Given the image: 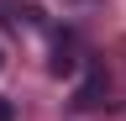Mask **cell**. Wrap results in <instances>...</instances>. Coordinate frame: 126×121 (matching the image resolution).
Instances as JSON below:
<instances>
[{"label":"cell","instance_id":"obj_1","mask_svg":"<svg viewBox=\"0 0 126 121\" xmlns=\"http://www.w3.org/2000/svg\"><path fill=\"white\" fill-rule=\"evenodd\" d=\"M100 95H105V69H100V63H89V74H84V84H79L74 105H84V111H94V105H100Z\"/></svg>","mask_w":126,"mask_h":121},{"label":"cell","instance_id":"obj_2","mask_svg":"<svg viewBox=\"0 0 126 121\" xmlns=\"http://www.w3.org/2000/svg\"><path fill=\"white\" fill-rule=\"evenodd\" d=\"M47 69H53V74H58V79H68V74L79 69V58L68 53V42H58V53H53V63H47Z\"/></svg>","mask_w":126,"mask_h":121},{"label":"cell","instance_id":"obj_3","mask_svg":"<svg viewBox=\"0 0 126 121\" xmlns=\"http://www.w3.org/2000/svg\"><path fill=\"white\" fill-rule=\"evenodd\" d=\"M0 121H16V111H11V100H0Z\"/></svg>","mask_w":126,"mask_h":121},{"label":"cell","instance_id":"obj_4","mask_svg":"<svg viewBox=\"0 0 126 121\" xmlns=\"http://www.w3.org/2000/svg\"><path fill=\"white\" fill-rule=\"evenodd\" d=\"M0 69H5V48H0Z\"/></svg>","mask_w":126,"mask_h":121}]
</instances>
